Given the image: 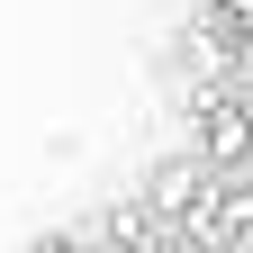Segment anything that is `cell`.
<instances>
[{"mask_svg": "<svg viewBox=\"0 0 253 253\" xmlns=\"http://www.w3.org/2000/svg\"><path fill=\"white\" fill-rule=\"evenodd\" d=\"M208 9H217V27H226V37H244V27H253V0H208Z\"/></svg>", "mask_w": 253, "mask_h": 253, "instance_id": "obj_3", "label": "cell"}, {"mask_svg": "<svg viewBox=\"0 0 253 253\" xmlns=\"http://www.w3.org/2000/svg\"><path fill=\"white\" fill-rule=\"evenodd\" d=\"M45 253H73V244H45Z\"/></svg>", "mask_w": 253, "mask_h": 253, "instance_id": "obj_5", "label": "cell"}, {"mask_svg": "<svg viewBox=\"0 0 253 253\" xmlns=\"http://www.w3.org/2000/svg\"><path fill=\"white\" fill-rule=\"evenodd\" d=\"M235 73H253V27H244V37H235Z\"/></svg>", "mask_w": 253, "mask_h": 253, "instance_id": "obj_4", "label": "cell"}, {"mask_svg": "<svg viewBox=\"0 0 253 253\" xmlns=\"http://www.w3.org/2000/svg\"><path fill=\"white\" fill-rule=\"evenodd\" d=\"M199 154H208V163H244V154H253V109H244V100H208Z\"/></svg>", "mask_w": 253, "mask_h": 253, "instance_id": "obj_1", "label": "cell"}, {"mask_svg": "<svg viewBox=\"0 0 253 253\" xmlns=\"http://www.w3.org/2000/svg\"><path fill=\"white\" fill-rule=\"evenodd\" d=\"M199 199H208V172L199 163H163V172H154V208H163V217L172 208H199Z\"/></svg>", "mask_w": 253, "mask_h": 253, "instance_id": "obj_2", "label": "cell"}]
</instances>
